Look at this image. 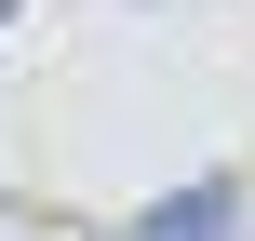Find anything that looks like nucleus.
<instances>
[{"instance_id": "1", "label": "nucleus", "mask_w": 255, "mask_h": 241, "mask_svg": "<svg viewBox=\"0 0 255 241\" xmlns=\"http://www.w3.org/2000/svg\"><path fill=\"white\" fill-rule=\"evenodd\" d=\"M134 241H229V188H188V201H161Z\"/></svg>"}]
</instances>
